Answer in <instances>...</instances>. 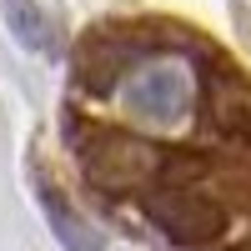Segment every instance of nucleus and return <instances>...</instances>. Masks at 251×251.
Instances as JSON below:
<instances>
[{
    "instance_id": "obj_4",
    "label": "nucleus",
    "mask_w": 251,
    "mask_h": 251,
    "mask_svg": "<svg viewBox=\"0 0 251 251\" xmlns=\"http://www.w3.org/2000/svg\"><path fill=\"white\" fill-rule=\"evenodd\" d=\"M40 206H46V221L55 226V236L66 241V251H100L106 246V236L91 221H80V211H71L60 191H40Z\"/></svg>"
},
{
    "instance_id": "obj_2",
    "label": "nucleus",
    "mask_w": 251,
    "mask_h": 251,
    "mask_svg": "<svg viewBox=\"0 0 251 251\" xmlns=\"http://www.w3.org/2000/svg\"><path fill=\"white\" fill-rule=\"evenodd\" d=\"M151 216H156L161 231L176 236V241H206L221 226V211L206 206V201H196V196H156Z\"/></svg>"
},
{
    "instance_id": "obj_3",
    "label": "nucleus",
    "mask_w": 251,
    "mask_h": 251,
    "mask_svg": "<svg viewBox=\"0 0 251 251\" xmlns=\"http://www.w3.org/2000/svg\"><path fill=\"white\" fill-rule=\"evenodd\" d=\"M0 15H5V30L25 50H35V55L55 50V30H50L46 10H40V0H0Z\"/></svg>"
},
{
    "instance_id": "obj_1",
    "label": "nucleus",
    "mask_w": 251,
    "mask_h": 251,
    "mask_svg": "<svg viewBox=\"0 0 251 251\" xmlns=\"http://www.w3.org/2000/svg\"><path fill=\"white\" fill-rule=\"evenodd\" d=\"M126 96L146 121H181L186 100H191V80H186L181 66H151L126 86Z\"/></svg>"
}]
</instances>
